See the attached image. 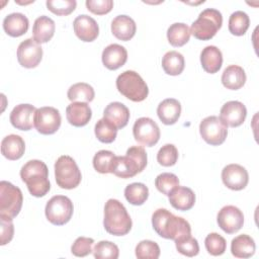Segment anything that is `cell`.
<instances>
[{
	"label": "cell",
	"instance_id": "6da1fadb",
	"mask_svg": "<svg viewBox=\"0 0 259 259\" xmlns=\"http://www.w3.org/2000/svg\"><path fill=\"white\" fill-rule=\"evenodd\" d=\"M152 225L155 232L162 238L176 240L191 235L189 223L181 217L174 215L166 208H158L152 215Z\"/></svg>",
	"mask_w": 259,
	"mask_h": 259
},
{
	"label": "cell",
	"instance_id": "7a4b0ae2",
	"mask_svg": "<svg viewBox=\"0 0 259 259\" xmlns=\"http://www.w3.org/2000/svg\"><path fill=\"white\" fill-rule=\"evenodd\" d=\"M20 177L32 196H45L51 189L48 167L40 160L26 162L20 169Z\"/></svg>",
	"mask_w": 259,
	"mask_h": 259
},
{
	"label": "cell",
	"instance_id": "3957f363",
	"mask_svg": "<svg viewBox=\"0 0 259 259\" xmlns=\"http://www.w3.org/2000/svg\"><path fill=\"white\" fill-rule=\"evenodd\" d=\"M103 226L107 233L114 236H124L131 231L132 219L119 200L110 198L105 202Z\"/></svg>",
	"mask_w": 259,
	"mask_h": 259
},
{
	"label": "cell",
	"instance_id": "277c9868",
	"mask_svg": "<svg viewBox=\"0 0 259 259\" xmlns=\"http://www.w3.org/2000/svg\"><path fill=\"white\" fill-rule=\"evenodd\" d=\"M147 153L141 146L127 149L125 156H115L112 174L120 178H132L141 173L147 166Z\"/></svg>",
	"mask_w": 259,
	"mask_h": 259
},
{
	"label": "cell",
	"instance_id": "5b68a950",
	"mask_svg": "<svg viewBox=\"0 0 259 259\" xmlns=\"http://www.w3.org/2000/svg\"><path fill=\"white\" fill-rule=\"evenodd\" d=\"M116 88L120 94L134 102H141L148 97L149 88L143 78L135 71L127 70L116 78Z\"/></svg>",
	"mask_w": 259,
	"mask_h": 259
},
{
	"label": "cell",
	"instance_id": "8992f818",
	"mask_svg": "<svg viewBox=\"0 0 259 259\" xmlns=\"http://www.w3.org/2000/svg\"><path fill=\"white\" fill-rule=\"evenodd\" d=\"M222 24V13L214 8H206L199 13L198 18L191 24L190 33L197 39L208 40L215 35Z\"/></svg>",
	"mask_w": 259,
	"mask_h": 259
},
{
	"label": "cell",
	"instance_id": "52a82bcc",
	"mask_svg": "<svg viewBox=\"0 0 259 259\" xmlns=\"http://www.w3.org/2000/svg\"><path fill=\"white\" fill-rule=\"evenodd\" d=\"M55 177L58 186L63 189L76 188L82 179L81 171L77 163L68 155L60 156L56 161Z\"/></svg>",
	"mask_w": 259,
	"mask_h": 259
},
{
	"label": "cell",
	"instance_id": "ba28073f",
	"mask_svg": "<svg viewBox=\"0 0 259 259\" xmlns=\"http://www.w3.org/2000/svg\"><path fill=\"white\" fill-rule=\"evenodd\" d=\"M23 202L21 190L8 181L0 182V219L13 220Z\"/></svg>",
	"mask_w": 259,
	"mask_h": 259
},
{
	"label": "cell",
	"instance_id": "9c48e42d",
	"mask_svg": "<svg viewBox=\"0 0 259 259\" xmlns=\"http://www.w3.org/2000/svg\"><path fill=\"white\" fill-rule=\"evenodd\" d=\"M74 211L73 202L65 195H55L46 204L45 212L48 221L56 226L67 224Z\"/></svg>",
	"mask_w": 259,
	"mask_h": 259
},
{
	"label": "cell",
	"instance_id": "30bf717a",
	"mask_svg": "<svg viewBox=\"0 0 259 259\" xmlns=\"http://www.w3.org/2000/svg\"><path fill=\"white\" fill-rule=\"evenodd\" d=\"M201 138L211 146L222 145L228 135V126L215 115L203 118L199 124Z\"/></svg>",
	"mask_w": 259,
	"mask_h": 259
},
{
	"label": "cell",
	"instance_id": "8fae6325",
	"mask_svg": "<svg viewBox=\"0 0 259 259\" xmlns=\"http://www.w3.org/2000/svg\"><path fill=\"white\" fill-rule=\"evenodd\" d=\"M133 135L139 144L153 147L158 143L161 133L155 120L150 117H140L134 123Z\"/></svg>",
	"mask_w": 259,
	"mask_h": 259
},
{
	"label": "cell",
	"instance_id": "7c38bea8",
	"mask_svg": "<svg viewBox=\"0 0 259 259\" xmlns=\"http://www.w3.org/2000/svg\"><path fill=\"white\" fill-rule=\"evenodd\" d=\"M62 117L59 110L52 106L37 108L34 114V126L41 135H53L61 126Z\"/></svg>",
	"mask_w": 259,
	"mask_h": 259
},
{
	"label": "cell",
	"instance_id": "4fadbf2b",
	"mask_svg": "<svg viewBox=\"0 0 259 259\" xmlns=\"http://www.w3.org/2000/svg\"><path fill=\"white\" fill-rule=\"evenodd\" d=\"M42 49L33 38H26L21 41L17 49L18 63L27 69L35 68L41 61Z\"/></svg>",
	"mask_w": 259,
	"mask_h": 259
},
{
	"label": "cell",
	"instance_id": "5bb4252c",
	"mask_svg": "<svg viewBox=\"0 0 259 259\" xmlns=\"http://www.w3.org/2000/svg\"><path fill=\"white\" fill-rule=\"evenodd\" d=\"M219 227L227 234H235L244 225V214L235 205H226L218 213Z\"/></svg>",
	"mask_w": 259,
	"mask_h": 259
},
{
	"label": "cell",
	"instance_id": "9a60e30c",
	"mask_svg": "<svg viewBox=\"0 0 259 259\" xmlns=\"http://www.w3.org/2000/svg\"><path fill=\"white\" fill-rule=\"evenodd\" d=\"M223 183L232 190H242L249 182L248 171L239 164H229L222 170Z\"/></svg>",
	"mask_w": 259,
	"mask_h": 259
},
{
	"label": "cell",
	"instance_id": "2e32d148",
	"mask_svg": "<svg viewBox=\"0 0 259 259\" xmlns=\"http://www.w3.org/2000/svg\"><path fill=\"white\" fill-rule=\"evenodd\" d=\"M247 116L246 106L237 100H232L226 102L220 111V119L227 125L231 127L240 126Z\"/></svg>",
	"mask_w": 259,
	"mask_h": 259
},
{
	"label": "cell",
	"instance_id": "e0dca14e",
	"mask_svg": "<svg viewBox=\"0 0 259 259\" xmlns=\"http://www.w3.org/2000/svg\"><path fill=\"white\" fill-rule=\"evenodd\" d=\"M37 108L31 104L16 105L9 116L11 124L20 131H29L34 126V114Z\"/></svg>",
	"mask_w": 259,
	"mask_h": 259
},
{
	"label": "cell",
	"instance_id": "ac0fdd59",
	"mask_svg": "<svg viewBox=\"0 0 259 259\" xmlns=\"http://www.w3.org/2000/svg\"><path fill=\"white\" fill-rule=\"evenodd\" d=\"M74 32L82 41H93L99 34V26L94 18L89 15H78L73 22Z\"/></svg>",
	"mask_w": 259,
	"mask_h": 259
},
{
	"label": "cell",
	"instance_id": "d6986e66",
	"mask_svg": "<svg viewBox=\"0 0 259 259\" xmlns=\"http://www.w3.org/2000/svg\"><path fill=\"white\" fill-rule=\"evenodd\" d=\"M101 59L108 70H116L125 64L127 52L124 47L118 44H111L103 50Z\"/></svg>",
	"mask_w": 259,
	"mask_h": 259
},
{
	"label": "cell",
	"instance_id": "ffe728a7",
	"mask_svg": "<svg viewBox=\"0 0 259 259\" xmlns=\"http://www.w3.org/2000/svg\"><path fill=\"white\" fill-rule=\"evenodd\" d=\"M66 116L70 124L80 127L89 122L92 110L86 102H72L66 108Z\"/></svg>",
	"mask_w": 259,
	"mask_h": 259
},
{
	"label": "cell",
	"instance_id": "44dd1931",
	"mask_svg": "<svg viewBox=\"0 0 259 259\" xmlns=\"http://www.w3.org/2000/svg\"><path fill=\"white\" fill-rule=\"evenodd\" d=\"M137 30L135 20L127 15H117L111 22L112 34L123 41H127L134 37Z\"/></svg>",
	"mask_w": 259,
	"mask_h": 259
},
{
	"label": "cell",
	"instance_id": "7402d4cb",
	"mask_svg": "<svg viewBox=\"0 0 259 259\" xmlns=\"http://www.w3.org/2000/svg\"><path fill=\"white\" fill-rule=\"evenodd\" d=\"M169 202L178 210H189L195 203V194L189 187L177 186L169 194Z\"/></svg>",
	"mask_w": 259,
	"mask_h": 259
},
{
	"label": "cell",
	"instance_id": "603a6c76",
	"mask_svg": "<svg viewBox=\"0 0 259 259\" xmlns=\"http://www.w3.org/2000/svg\"><path fill=\"white\" fill-rule=\"evenodd\" d=\"M157 114L164 124H174L180 117L181 104L175 98L164 99L157 107Z\"/></svg>",
	"mask_w": 259,
	"mask_h": 259
},
{
	"label": "cell",
	"instance_id": "cb8c5ba5",
	"mask_svg": "<svg viewBox=\"0 0 259 259\" xmlns=\"http://www.w3.org/2000/svg\"><path fill=\"white\" fill-rule=\"evenodd\" d=\"M103 117L113 123L117 130L122 128L130 120V110L121 102H110L103 111Z\"/></svg>",
	"mask_w": 259,
	"mask_h": 259
},
{
	"label": "cell",
	"instance_id": "d4e9b609",
	"mask_svg": "<svg viewBox=\"0 0 259 259\" xmlns=\"http://www.w3.org/2000/svg\"><path fill=\"white\" fill-rule=\"evenodd\" d=\"M25 151V143L18 135L6 136L1 142L2 155L11 161L20 159Z\"/></svg>",
	"mask_w": 259,
	"mask_h": 259
},
{
	"label": "cell",
	"instance_id": "484cf974",
	"mask_svg": "<svg viewBox=\"0 0 259 259\" xmlns=\"http://www.w3.org/2000/svg\"><path fill=\"white\" fill-rule=\"evenodd\" d=\"M29 26L28 18L19 12L8 14L3 20L4 31L13 37H18L24 34Z\"/></svg>",
	"mask_w": 259,
	"mask_h": 259
},
{
	"label": "cell",
	"instance_id": "4316f807",
	"mask_svg": "<svg viewBox=\"0 0 259 259\" xmlns=\"http://www.w3.org/2000/svg\"><path fill=\"white\" fill-rule=\"evenodd\" d=\"M56 30L55 21L49 16L41 15L34 21L32 27L33 39L38 44H45L51 40Z\"/></svg>",
	"mask_w": 259,
	"mask_h": 259
},
{
	"label": "cell",
	"instance_id": "83f0119b",
	"mask_svg": "<svg viewBox=\"0 0 259 259\" xmlns=\"http://www.w3.org/2000/svg\"><path fill=\"white\" fill-rule=\"evenodd\" d=\"M200 63L202 69L209 74L219 72L223 64V55L215 46H207L200 53Z\"/></svg>",
	"mask_w": 259,
	"mask_h": 259
},
{
	"label": "cell",
	"instance_id": "f1b7e54d",
	"mask_svg": "<svg viewBox=\"0 0 259 259\" xmlns=\"http://www.w3.org/2000/svg\"><path fill=\"white\" fill-rule=\"evenodd\" d=\"M222 83L227 89L238 90L246 83V73L238 65H230L222 74Z\"/></svg>",
	"mask_w": 259,
	"mask_h": 259
},
{
	"label": "cell",
	"instance_id": "f546056e",
	"mask_svg": "<svg viewBox=\"0 0 259 259\" xmlns=\"http://www.w3.org/2000/svg\"><path fill=\"white\" fill-rule=\"evenodd\" d=\"M255 249L253 238L246 234L235 237L231 242V252L236 258H249L254 255Z\"/></svg>",
	"mask_w": 259,
	"mask_h": 259
},
{
	"label": "cell",
	"instance_id": "4dcf8cb0",
	"mask_svg": "<svg viewBox=\"0 0 259 259\" xmlns=\"http://www.w3.org/2000/svg\"><path fill=\"white\" fill-rule=\"evenodd\" d=\"M184 57L177 51L167 52L162 59V68L164 72L171 76L180 75L184 70Z\"/></svg>",
	"mask_w": 259,
	"mask_h": 259
},
{
	"label": "cell",
	"instance_id": "1f68e13d",
	"mask_svg": "<svg viewBox=\"0 0 259 259\" xmlns=\"http://www.w3.org/2000/svg\"><path fill=\"white\" fill-rule=\"evenodd\" d=\"M190 28L187 24L176 22L169 26L167 30V38L171 46L182 47L188 42L190 38Z\"/></svg>",
	"mask_w": 259,
	"mask_h": 259
},
{
	"label": "cell",
	"instance_id": "d6a6232c",
	"mask_svg": "<svg viewBox=\"0 0 259 259\" xmlns=\"http://www.w3.org/2000/svg\"><path fill=\"white\" fill-rule=\"evenodd\" d=\"M68 99L72 102H91L94 99L95 92L91 85L84 82L73 84L67 92Z\"/></svg>",
	"mask_w": 259,
	"mask_h": 259
},
{
	"label": "cell",
	"instance_id": "836d02e7",
	"mask_svg": "<svg viewBox=\"0 0 259 259\" xmlns=\"http://www.w3.org/2000/svg\"><path fill=\"white\" fill-rule=\"evenodd\" d=\"M125 199L134 205H142L149 197V188L141 182L128 184L124 189Z\"/></svg>",
	"mask_w": 259,
	"mask_h": 259
},
{
	"label": "cell",
	"instance_id": "e575fe53",
	"mask_svg": "<svg viewBox=\"0 0 259 259\" xmlns=\"http://www.w3.org/2000/svg\"><path fill=\"white\" fill-rule=\"evenodd\" d=\"M250 25V18L244 11L238 10L231 14L229 18V30L232 34L241 36L246 33Z\"/></svg>",
	"mask_w": 259,
	"mask_h": 259
},
{
	"label": "cell",
	"instance_id": "d590c367",
	"mask_svg": "<svg viewBox=\"0 0 259 259\" xmlns=\"http://www.w3.org/2000/svg\"><path fill=\"white\" fill-rule=\"evenodd\" d=\"M94 133L96 138L101 142L105 144L112 143L117 135V127L111 123L106 118L99 119L94 127Z\"/></svg>",
	"mask_w": 259,
	"mask_h": 259
},
{
	"label": "cell",
	"instance_id": "8d00e7d4",
	"mask_svg": "<svg viewBox=\"0 0 259 259\" xmlns=\"http://www.w3.org/2000/svg\"><path fill=\"white\" fill-rule=\"evenodd\" d=\"M114 159L115 155L111 151L100 150L93 157V167L97 172L102 174L112 173Z\"/></svg>",
	"mask_w": 259,
	"mask_h": 259
},
{
	"label": "cell",
	"instance_id": "74e56055",
	"mask_svg": "<svg viewBox=\"0 0 259 259\" xmlns=\"http://www.w3.org/2000/svg\"><path fill=\"white\" fill-rule=\"evenodd\" d=\"M174 242H175L177 251L182 255H185L187 257H193V256H196L199 252L198 242L191 235L180 237L174 240Z\"/></svg>",
	"mask_w": 259,
	"mask_h": 259
},
{
	"label": "cell",
	"instance_id": "f35d334b",
	"mask_svg": "<svg viewBox=\"0 0 259 259\" xmlns=\"http://www.w3.org/2000/svg\"><path fill=\"white\" fill-rule=\"evenodd\" d=\"M92 253L96 259H117L119 250L110 241H100L94 246Z\"/></svg>",
	"mask_w": 259,
	"mask_h": 259
},
{
	"label": "cell",
	"instance_id": "ab89813d",
	"mask_svg": "<svg viewBox=\"0 0 259 259\" xmlns=\"http://www.w3.org/2000/svg\"><path fill=\"white\" fill-rule=\"evenodd\" d=\"M155 186L163 194L169 196V194L179 186V179L173 173H162L159 174L155 179Z\"/></svg>",
	"mask_w": 259,
	"mask_h": 259
},
{
	"label": "cell",
	"instance_id": "60d3db41",
	"mask_svg": "<svg viewBox=\"0 0 259 259\" xmlns=\"http://www.w3.org/2000/svg\"><path fill=\"white\" fill-rule=\"evenodd\" d=\"M204 246L206 251L212 256H220L225 253L227 242L223 236L218 233H210L205 237Z\"/></svg>",
	"mask_w": 259,
	"mask_h": 259
},
{
	"label": "cell",
	"instance_id": "b9f144b4",
	"mask_svg": "<svg viewBox=\"0 0 259 259\" xmlns=\"http://www.w3.org/2000/svg\"><path fill=\"white\" fill-rule=\"evenodd\" d=\"M160 252L159 245L151 240H143L136 247V256L139 259H158Z\"/></svg>",
	"mask_w": 259,
	"mask_h": 259
},
{
	"label": "cell",
	"instance_id": "7bdbcfd3",
	"mask_svg": "<svg viewBox=\"0 0 259 259\" xmlns=\"http://www.w3.org/2000/svg\"><path fill=\"white\" fill-rule=\"evenodd\" d=\"M178 160V150L173 144H166L157 154V161L164 167H170L176 164Z\"/></svg>",
	"mask_w": 259,
	"mask_h": 259
},
{
	"label": "cell",
	"instance_id": "ee69618b",
	"mask_svg": "<svg viewBox=\"0 0 259 259\" xmlns=\"http://www.w3.org/2000/svg\"><path fill=\"white\" fill-rule=\"evenodd\" d=\"M46 4L48 9L54 14L66 16L75 10L77 2L75 0H48Z\"/></svg>",
	"mask_w": 259,
	"mask_h": 259
},
{
	"label": "cell",
	"instance_id": "f6af8a7d",
	"mask_svg": "<svg viewBox=\"0 0 259 259\" xmlns=\"http://www.w3.org/2000/svg\"><path fill=\"white\" fill-rule=\"evenodd\" d=\"M93 243L94 240L92 238L78 237L71 247V252L76 257H85L92 253Z\"/></svg>",
	"mask_w": 259,
	"mask_h": 259
},
{
	"label": "cell",
	"instance_id": "bcb514c9",
	"mask_svg": "<svg viewBox=\"0 0 259 259\" xmlns=\"http://www.w3.org/2000/svg\"><path fill=\"white\" fill-rule=\"evenodd\" d=\"M85 4L90 12L97 15L106 14L113 8L112 0H87Z\"/></svg>",
	"mask_w": 259,
	"mask_h": 259
},
{
	"label": "cell",
	"instance_id": "7dc6e473",
	"mask_svg": "<svg viewBox=\"0 0 259 259\" xmlns=\"http://www.w3.org/2000/svg\"><path fill=\"white\" fill-rule=\"evenodd\" d=\"M14 234V227L12 220H6V219H1V239H0V245H6L9 243Z\"/></svg>",
	"mask_w": 259,
	"mask_h": 259
}]
</instances>
